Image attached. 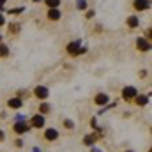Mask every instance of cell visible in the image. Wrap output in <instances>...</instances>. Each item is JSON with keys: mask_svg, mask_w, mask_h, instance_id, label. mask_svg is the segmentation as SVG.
<instances>
[{"mask_svg": "<svg viewBox=\"0 0 152 152\" xmlns=\"http://www.w3.org/2000/svg\"><path fill=\"white\" fill-rule=\"evenodd\" d=\"M122 96H124L126 101H131V99H134V97L138 96V92H136L134 87H126V88L122 90Z\"/></svg>", "mask_w": 152, "mask_h": 152, "instance_id": "6da1fadb", "label": "cell"}, {"mask_svg": "<svg viewBox=\"0 0 152 152\" xmlns=\"http://www.w3.org/2000/svg\"><path fill=\"white\" fill-rule=\"evenodd\" d=\"M44 136H46V140H57L58 138V131L57 129H46Z\"/></svg>", "mask_w": 152, "mask_h": 152, "instance_id": "30bf717a", "label": "cell"}, {"mask_svg": "<svg viewBox=\"0 0 152 152\" xmlns=\"http://www.w3.org/2000/svg\"><path fill=\"white\" fill-rule=\"evenodd\" d=\"M34 94H36V97H39V99H46L48 97V88L42 87V85H39V87H36Z\"/></svg>", "mask_w": 152, "mask_h": 152, "instance_id": "277c9868", "label": "cell"}, {"mask_svg": "<svg viewBox=\"0 0 152 152\" xmlns=\"http://www.w3.org/2000/svg\"><path fill=\"white\" fill-rule=\"evenodd\" d=\"M44 4L50 7V9H53V7H57V5H60V0H44Z\"/></svg>", "mask_w": 152, "mask_h": 152, "instance_id": "5bb4252c", "label": "cell"}, {"mask_svg": "<svg viewBox=\"0 0 152 152\" xmlns=\"http://www.w3.org/2000/svg\"><path fill=\"white\" fill-rule=\"evenodd\" d=\"M96 104H99V106L108 104V96H106V94H97V96H96Z\"/></svg>", "mask_w": 152, "mask_h": 152, "instance_id": "9c48e42d", "label": "cell"}, {"mask_svg": "<svg viewBox=\"0 0 152 152\" xmlns=\"http://www.w3.org/2000/svg\"><path fill=\"white\" fill-rule=\"evenodd\" d=\"M32 126L34 127H42L44 126V117L42 115H34L32 117Z\"/></svg>", "mask_w": 152, "mask_h": 152, "instance_id": "ba28073f", "label": "cell"}, {"mask_svg": "<svg viewBox=\"0 0 152 152\" xmlns=\"http://www.w3.org/2000/svg\"><path fill=\"white\" fill-rule=\"evenodd\" d=\"M11 108H20L21 106V99L20 97H14V99H9V103H7Z\"/></svg>", "mask_w": 152, "mask_h": 152, "instance_id": "4fadbf2b", "label": "cell"}, {"mask_svg": "<svg viewBox=\"0 0 152 152\" xmlns=\"http://www.w3.org/2000/svg\"><path fill=\"white\" fill-rule=\"evenodd\" d=\"M64 124H66V127H75V124H73V122H71V120H66V122H64Z\"/></svg>", "mask_w": 152, "mask_h": 152, "instance_id": "44dd1931", "label": "cell"}, {"mask_svg": "<svg viewBox=\"0 0 152 152\" xmlns=\"http://www.w3.org/2000/svg\"><path fill=\"white\" fill-rule=\"evenodd\" d=\"M149 103V97L147 96H136V104L138 106H145Z\"/></svg>", "mask_w": 152, "mask_h": 152, "instance_id": "7c38bea8", "label": "cell"}, {"mask_svg": "<svg viewBox=\"0 0 152 152\" xmlns=\"http://www.w3.org/2000/svg\"><path fill=\"white\" fill-rule=\"evenodd\" d=\"M0 41H2V34H0Z\"/></svg>", "mask_w": 152, "mask_h": 152, "instance_id": "d4e9b609", "label": "cell"}, {"mask_svg": "<svg viewBox=\"0 0 152 152\" xmlns=\"http://www.w3.org/2000/svg\"><path fill=\"white\" fill-rule=\"evenodd\" d=\"M78 9H87V0H78Z\"/></svg>", "mask_w": 152, "mask_h": 152, "instance_id": "e0dca14e", "label": "cell"}, {"mask_svg": "<svg viewBox=\"0 0 152 152\" xmlns=\"http://www.w3.org/2000/svg\"><path fill=\"white\" fill-rule=\"evenodd\" d=\"M94 140H96V136H85V140H83V142H85L87 145H92V143H94Z\"/></svg>", "mask_w": 152, "mask_h": 152, "instance_id": "2e32d148", "label": "cell"}, {"mask_svg": "<svg viewBox=\"0 0 152 152\" xmlns=\"http://www.w3.org/2000/svg\"><path fill=\"white\" fill-rule=\"evenodd\" d=\"M16 30H20V27H18V25H11V32H12V34H14V32H16Z\"/></svg>", "mask_w": 152, "mask_h": 152, "instance_id": "ffe728a7", "label": "cell"}, {"mask_svg": "<svg viewBox=\"0 0 152 152\" xmlns=\"http://www.w3.org/2000/svg\"><path fill=\"white\" fill-rule=\"evenodd\" d=\"M23 11H25L23 7H18V9H11L9 12H11V14H20V12H23Z\"/></svg>", "mask_w": 152, "mask_h": 152, "instance_id": "ac0fdd59", "label": "cell"}, {"mask_svg": "<svg viewBox=\"0 0 152 152\" xmlns=\"http://www.w3.org/2000/svg\"><path fill=\"white\" fill-rule=\"evenodd\" d=\"M7 0H0V11H4V5H5Z\"/></svg>", "mask_w": 152, "mask_h": 152, "instance_id": "7402d4cb", "label": "cell"}, {"mask_svg": "<svg viewBox=\"0 0 152 152\" xmlns=\"http://www.w3.org/2000/svg\"><path fill=\"white\" fill-rule=\"evenodd\" d=\"M133 5H134L136 11H145V9L151 7V0H134Z\"/></svg>", "mask_w": 152, "mask_h": 152, "instance_id": "3957f363", "label": "cell"}, {"mask_svg": "<svg viewBox=\"0 0 152 152\" xmlns=\"http://www.w3.org/2000/svg\"><path fill=\"white\" fill-rule=\"evenodd\" d=\"M60 16H62V12H60L57 7H53V9H50V11H48V20H51V21L60 20Z\"/></svg>", "mask_w": 152, "mask_h": 152, "instance_id": "8992f818", "label": "cell"}, {"mask_svg": "<svg viewBox=\"0 0 152 152\" xmlns=\"http://www.w3.org/2000/svg\"><path fill=\"white\" fill-rule=\"evenodd\" d=\"M9 55V48L5 44H0V57H7Z\"/></svg>", "mask_w": 152, "mask_h": 152, "instance_id": "9a60e30c", "label": "cell"}, {"mask_svg": "<svg viewBox=\"0 0 152 152\" xmlns=\"http://www.w3.org/2000/svg\"><path fill=\"white\" fill-rule=\"evenodd\" d=\"M138 23H140V21H138V18H136V16H129V18H127V27L136 28V27H138Z\"/></svg>", "mask_w": 152, "mask_h": 152, "instance_id": "8fae6325", "label": "cell"}, {"mask_svg": "<svg viewBox=\"0 0 152 152\" xmlns=\"http://www.w3.org/2000/svg\"><path fill=\"white\" fill-rule=\"evenodd\" d=\"M4 138H5V134H4V131H2V129H0V142H2V140H4Z\"/></svg>", "mask_w": 152, "mask_h": 152, "instance_id": "cb8c5ba5", "label": "cell"}, {"mask_svg": "<svg viewBox=\"0 0 152 152\" xmlns=\"http://www.w3.org/2000/svg\"><path fill=\"white\" fill-rule=\"evenodd\" d=\"M80 41H75V42H69L67 44V51L71 53V55H80Z\"/></svg>", "mask_w": 152, "mask_h": 152, "instance_id": "5b68a950", "label": "cell"}, {"mask_svg": "<svg viewBox=\"0 0 152 152\" xmlns=\"http://www.w3.org/2000/svg\"><path fill=\"white\" fill-rule=\"evenodd\" d=\"M127 152H131V151H127Z\"/></svg>", "mask_w": 152, "mask_h": 152, "instance_id": "484cf974", "label": "cell"}, {"mask_svg": "<svg viewBox=\"0 0 152 152\" xmlns=\"http://www.w3.org/2000/svg\"><path fill=\"white\" fill-rule=\"evenodd\" d=\"M50 112V106L48 104H41V113H48Z\"/></svg>", "mask_w": 152, "mask_h": 152, "instance_id": "d6986e66", "label": "cell"}, {"mask_svg": "<svg viewBox=\"0 0 152 152\" xmlns=\"http://www.w3.org/2000/svg\"><path fill=\"white\" fill-rule=\"evenodd\" d=\"M4 23H5V20H4V14H0V27H2Z\"/></svg>", "mask_w": 152, "mask_h": 152, "instance_id": "603a6c76", "label": "cell"}, {"mask_svg": "<svg viewBox=\"0 0 152 152\" xmlns=\"http://www.w3.org/2000/svg\"><path fill=\"white\" fill-rule=\"evenodd\" d=\"M14 131H16V133H27V131H28V126H27L23 120H16V124H14Z\"/></svg>", "mask_w": 152, "mask_h": 152, "instance_id": "52a82bcc", "label": "cell"}, {"mask_svg": "<svg viewBox=\"0 0 152 152\" xmlns=\"http://www.w3.org/2000/svg\"><path fill=\"white\" fill-rule=\"evenodd\" d=\"M136 48H138L140 51H149V50H151V42H149V39L140 37L138 41H136Z\"/></svg>", "mask_w": 152, "mask_h": 152, "instance_id": "7a4b0ae2", "label": "cell"}]
</instances>
